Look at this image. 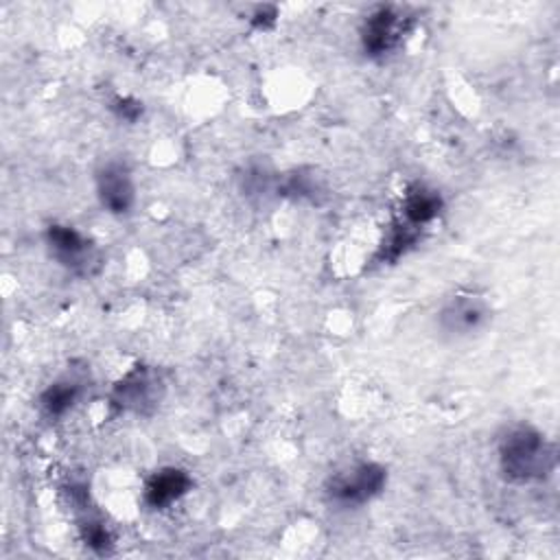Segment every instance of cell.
<instances>
[{"label":"cell","instance_id":"1","mask_svg":"<svg viewBox=\"0 0 560 560\" xmlns=\"http://www.w3.org/2000/svg\"><path fill=\"white\" fill-rule=\"evenodd\" d=\"M497 459L505 481L516 486L540 483L556 470V446L540 429L514 424L501 435Z\"/></svg>","mask_w":560,"mask_h":560},{"label":"cell","instance_id":"2","mask_svg":"<svg viewBox=\"0 0 560 560\" xmlns=\"http://www.w3.org/2000/svg\"><path fill=\"white\" fill-rule=\"evenodd\" d=\"M387 470L376 462H359L326 481V499L337 508H361L385 490Z\"/></svg>","mask_w":560,"mask_h":560},{"label":"cell","instance_id":"3","mask_svg":"<svg viewBox=\"0 0 560 560\" xmlns=\"http://www.w3.org/2000/svg\"><path fill=\"white\" fill-rule=\"evenodd\" d=\"M46 247L57 265L74 276H92L98 269V252L77 228L50 223L44 232Z\"/></svg>","mask_w":560,"mask_h":560},{"label":"cell","instance_id":"4","mask_svg":"<svg viewBox=\"0 0 560 560\" xmlns=\"http://www.w3.org/2000/svg\"><path fill=\"white\" fill-rule=\"evenodd\" d=\"M413 18L398 7H376L361 26V46L370 57H385L394 52L407 33L411 31Z\"/></svg>","mask_w":560,"mask_h":560},{"label":"cell","instance_id":"5","mask_svg":"<svg viewBox=\"0 0 560 560\" xmlns=\"http://www.w3.org/2000/svg\"><path fill=\"white\" fill-rule=\"evenodd\" d=\"M488 317L490 306L486 298L472 291H459L442 304L438 313V326L444 335L462 339L477 332L488 322Z\"/></svg>","mask_w":560,"mask_h":560},{"label":"cell","instance_id":"6","mask_svg":"<svg viewBox=\"0 0 560 560\" xmlns=\"http://www.w3.org/2000/svg\"><path fill=\"white\" fill-rule=\"evenodd\" d=\"M96 197L103 210L122 217L136 203V182L129 166L120 160H109L96 171Z\"/></svg>","mask_w":560,"mask_h":560},{"label":"cell","instance_id":"7","mask_svg":"<svg viewBox=\"0 0 560 560\" xmlns=\"http://www.w3.org/2000/svg\"><path fill=\"white\" fill-rule=\"evenodd\" d=\"M192 488V477L179 466H164L155 470L142 490V501L151 510H166L184 499Z\"/></svg>","mask_w":560,"mask_h":560},{"label":"cell","instance_id":"8","mask_svg":"<svg viewBox=\"0 0 560 560\" xmlns=\"http://www.w3.org/2000/svg\"><path fill=\"white\" fill-rule=\"evenodd\" d=\"M158 387H160V378L149 368L138 365L116 383L112 400L122 411L140 413L149 405H155Z\"/></svg>","mask_w":560,"mask_h":560},{"label":"cell","instance_id":"9","mask_svg":"<svg viewBox=\"0 0 560 560\" xmlns=\"http://www.w3.org/2000/svg\"><path fill=\"white\" fill-rule=\"evenodd\" d=\"M444 201L442 195L424 184H413L405 197H402V208H400V219L407 221L409 225L422 230L431 221L438 219L442 212Z\"/></svg>","mask_w":560,"mask_h":560},{"label":"cell","instance_id":"10","mask_svg":"<svg viewBox=\"0 0 560 560\" xmlns=\"http://www.w3.org/2000/svg\"><path fill=\"white\" fill-rule=\"evenodd\" d=\"M83 394V385L72 376H61L52 381L39 396V407L48 418H63L74 409Z\"/></svg>","mask_w":560,"mask_h":560},{"label":"cell","instance_id":"11","mask_svg":"<svg viewBox=\"0 0 560 560\" xmlns=\"http://www.w3.org/2000/svg\"><path fill=\"white\" fill-rule=\"evenodd\" d=\"M79 534L81 540L88 549H92L98 556H107L114 549V538L107 529V525L103 523V518L90 514L88 510L83 512V516L79 518Z\"/></svg>","mask_w":560,"mask_h":560},{"label":"cell","instance_id":"12","mask_svg":"<svg viewBox=\"0 0 560 560\" xmlns=\"http://www.w3.org/2000/svg\"><path fill=\"white\" fill-rule=\"evenodd\" d=\"M112 112L125 122H136L142 116V103L131 96H116L112 101Z\"/></svg>","mask_w":560,"mask_h":560}]
</instances>
